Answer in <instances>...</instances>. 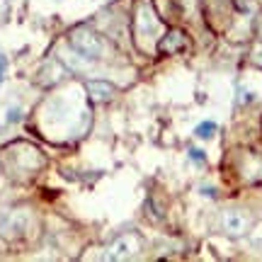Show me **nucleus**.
<instances>
[{
	"label": "nucleus",
	"mask_w": 262,
	"mask_h": 262,
	"mask_svg": "<svg viewBox=\"0 0 262 262\" xmlns=\"http://www.w3.org/2000/svg\"><path fill=\"white\" fill-rule=\"evenodd\" d=\"M71 47L78 56L88 58V61L102 58V39L88 27H78L71 32Z\"/></svg>",
	"instance_id": "f257e3e1"
},
{
	"label": "nucleus",
	"mask_w": 262,
	"mask_h": 262,
	"mask_svg": "<svg viewBox=\"0 0 262 262\" xmlns=\"http://www.w3.org/2000/svg\"><path fill=\"white\" fill-rule=\"evenodd\" d=\"M158 27L160 22L156 17V12L150 8V3H139L136 5V17H134V29H136V39L143 41V39H150L158 34Z\"/></svg>",
	"instance_id": "f03ea898"
},
{
	"label": "nucleus",
	"mask_w": 262,
	"mask_h": 262,
	"mask_svg": "<svg viewBox=\"0 0 262 262\" xmlns=\"http://www.w3.org/2000/svg\"><path fill=\"white\" fill-rule=\"evenodd\" d=\"M253 224L250 214H245L241 209H231L226 211L224 219H221V226H224V233L231 235V238H241V235L248 233V228Z\"/></svg>",
	"instance_id": "7ed1b4c3"
},
{
	"label": "nucleus",
	"mask_w": 262,
	"mask_h": 262,
	"mask_svg": "<svg viewBox=\"0 0 262 262\" xmlns=\"http://www.w3.org/2000/svg\"><path fill=\"white\" fill-rule=\"evenodd\" d=\"M141 250V241L136 235H122L119 241H114L110 245V253H107V260H131L136 257Z\"/></svg>",
	"instance_id": "20e7f679"
},
{
	"label": "nucleus",
	"mask_w": 262,
	"mask_h": 262,
	"mask_svg": "<svg viewBox=\"0 0 262 262\" xmlns=\"http://www.w3.org/2000/svg\"><path fill=\"white\" fill-rule=\"evenodd\" d=\"M185 47H187V39H185V34H182L180 29L168 32L165 37L160 39V44H158V49L163 51V54H178V51H182Z\"/></svg>",
	"instance_id": "39448f33"
},
{
	"label": "nucleus",
	"mask_w": 262,
	"mask_h": 262,
	"mask_svg": "<svg viewBox=\"0 0 262 262\" xmlns=\"http://www.w3.org/2000/svg\"><path fill=\"white\" fill-rule=\"evenodd\" d=\"M88 93H90L95 102H107V100H112L114 88L110 83H104V80H90L88 83Z\"/></svg>",
	"instance_id": "423d86ee"
},
{
	"label": "nucleus",
	"mask_w": 262,
	"mask_h": 262,
	"mask_svg": "<svg viewBox=\"0 0 262 262\" xmlns=\"http://www.w3.org/2000/svg\"><path fill=\"white\" fill-rule=\"evenodd\" d=\"M199 139H211L216 134V124L214 122H202L199 126H196V131H194Z\"/></svg>",
	"instance_id": "0eeeda50"
},
{
	"label": "nucleus",
	"mask_w": 262,
	"mask_h": 262,
	"mask_svg": "<svg viewBox=\"0 0 262 262\" xmlns=\"http://www.w3.org/2000/svg\"><path fill=\"white\" fill-rule=\"evenodd\" d=\"M189 158L196 160V163H204V150H199V148H189Z\"/></svg>",
	"instance_id": "6e6552de"
},
{
	"label": "nucleus",
	"mask_w": 262,
	"mask_h": 262,
	"mask_svg": "<svg viewBox=\"0 0 262 262\" xmlns=\"http://www.w3.org/2000/svg\"><path fill=\"white\" fill-rule=\"evenodd\" d=\"M19 119H22V114H19V110H10L8 122H19Z\"/></svg>",
	"instance_id": "1a4fd4ad"
},
{
	"label": "nucleus",
	"mask_w": 262,
	"mask_h": 262,
	"mask_svg": "<svg viewBox=\"0 0 262 262\" xmlns=\"http://www.w3.org/2000/svg\"><path fill=\"white\" fill-rule=\"evenodd\" d=\"M255 32H257V37L262 39V15L257 17V25H255Z\"/></svg>",
	"instance_id": "9d476101"
},
{
	"label": "nucleus",
	"mask_w": 262,
	"mask_h": 262,
	"mask_svg": "<svg viewBox=\"0 0 262 262\" xmlns=\"http://www.w3.org/2000/svg\"><path fill=\"white\" fill-rule=\"evenodd\" d=\"M5 66H8L5 63V56H0V78H3V73H5Z\"/></svg>",
	"instance_id": "9b49d317"
},
{
	"label": "nucleus",
	"mask_w": 262,
	"mask_h": 262,
	"mask_svg": "<svg viewBox=\"0 0 262 262\" xmlns=\"http://www.w3.org/2000/svg\"><path fill=\"white\" fill-rule=\"evenodd\" d=\"M235 3H238L241 8H245V5H248V0H235Z\"/></svg>",
	"instance_id": "f8f14e48"
}]
</instances>
